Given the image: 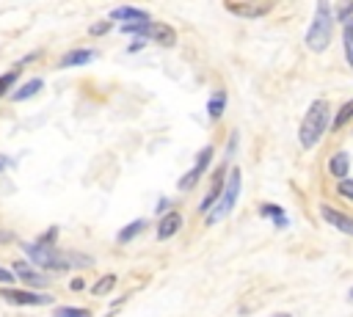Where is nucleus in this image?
<instances>
[{
    "mask_svg": "<svg viewBox=\"0 0 353 317\" xmlns=\"http://www.w3.org/2000/svg\"><path fill=\"white\" fill-rule=\"evenodd\" d=\"M55 237H58V226H50L44 229V234L36 240V243H22V251L25 256L36 265V267H44V270H69V267H91L94 259L88 254H61L55 248Z\"/></svg>",
    "mask_w": 353,
    "mask_h": 317,
    "instance_id": "obj_1",
    "label": "nucleus"
},
{
    "mask_svg": "<svg viewBox=\"0 0 353 317\" xmlns=\"http://www.w3.org/2000/svg\"><path fill=\"white\" fill-rule=\"evenodd\" d=\"M331 127V108L325 99H314L298 127V141L303 149H314L320 143V138L325 135V130Z\"/></svg>",
    "mask_w": 353,
    "mask_h": 317,
    "instance_id": "obj_2",
    "label": "nucleus"
},
{
    "mask_svg": "<svg viewBox=\"0 0 353 317\" xmlns=\"http://www.w3.org/2000/svg\"><path fill=\"white\" fill-rule=\"evenodd\" d=\"M334 8H331V3H325V0H320L317 6H314V17H312V25H309V30H306V47L312 50V52H323L328 44H331V36H334Z\"/></svg>",
    "mask_w": 353,
    "mask_h": 317,
    "instance_id": "obj_3",
    "label": "nucleus"
},
{
    "mask_svg": "<svg viewBox=\"0 0 353 317\" xmlns=\"http://www.w3.org/2000/svg\"><path fill=\"white\" fill-rule=\"evenodd\" d=\"M119 30L127 33V36H135V39L157 41L163 47H174L176 44V30L168 28L165 22H135V25H121Z\"/></svg>",
    "mask_w": 353,
    "mask_h": 317,
    "instance_id": "obj_4",
    "label": "nucleus"
},
{
    "mask_svg": "<svg viewBox=\"0 0 353 317\" xmlns=\"http://www.w3.org/2000/svg\"><path fill=\"white\" fill-rule=\"evenodd\" d=\"M240 190H243V174L240 168H232V174H226V187L221 193V201L207 212V223H218L223 215H229L240 198Z\"/></svg>",
    "mask_w": 353,
    "mask_h": 317,
    "instance_id": "obj_5",
    "label": "nucleus"
},
{
    "mask_svg": "<svg viewBox=\"0 0 353 317\" xmlns=\"http://www.w3.org/2000/svg\"><path fill=\"white\" fill-rule=\"evenodd\" d=\"M0 298L11 306H50L55 298L50 292H36V289H14V287H0Z\"/></svg>",
    "mask_w": 353,
    "mask_h": 317,
    "instance_id": "obj_6",
    "label": "nucleus"
},
{
    "mask_svg": "<svg viewBox=\"0 0 353 317\" xmlns=\"http://www.w3.org/2000/svg\"><path fill=\"white\" fill-rule=\"evenodd\" d=\"M212 157H215V149H212V146H201L199 154H196V160H193V165H190V171L176 182V187H179V190H193V187L199 185V179L210 171Z\"/></svg>",
    "mask_w": 353,
    "mask_h": 317,
    "instance_id": "obj_7",
    "label": "nucleus"
},
{
    "mask_svg": "<svg viewBox=\"0 0 353 317\" xmlns=\"http://www.w3.org/2000/svg\"><path fill=\"white\" fill-rule=\"evenodd\" d=\"M223 8L243 19H259L273 11V3H223Z\"/></svg>",
    "mask_w": 353,
    "mask_h": 317,
    "instance_id": "obj_8",
    "label": "nucleus"
},
{
    "mask_svg": "<svg viewBox=\"0 0 353 317\" xmlns=\"http://www.w3.org/2000/svg\"><path fill=\"white\" fill-rule=\"evenodd\" d=\"M223 187H226V165H221V168L212 174V185H210L207 196L201 198L199 209H201V212H210V209H212V207L221 201V193H223Z\"/></svg>",
    "mask_w": 353,
    "mask_h": 317,
    "instance_id": "obj_9",
    "label": "nucleus"
},
{
    "mask_svg": "<svg viewBox=\"0 0 353 317\" xmlns=\"http://www.w3.org/2000/svg\"><path fill=\"white\" fill-rule=\"evenodd\" d=\"M14 273H17V278H22L28 287H33L36 292L41 289V287H50V276H44V273H39L36 267H30L28 262H14V267H11Z\"/></svg>",
    "mask_w": 353,
    "mask_h": 317,
    "instance_id": "obj_10",
    "label": "nucleus"
},
{
    "mask_svg": "<svg viewBox=\"0 0 353 317\" xmlns=\"http://www.w3.org/2000/svg\"><path fill=\"white\" fill-rule=\"evenodd\" d=\"M97 55H99L97 50H83V47H72V50H66V52L61 55L58 66H61V69H72V66H85V63H91V61H94Z\"/></svg>",
    "mask_w": 353,
    "mask_h": 317,
    "instance_id": "obj_11",
    "label": "nucleus"
},
{
    "mask_svg": "<svg viewBox=\"0 0 353 317\" xmlns=\"http://www.w3.org/2000/svg\"><path fill=\"white\" fill-rule=\"evenodd\" d=\"M320 215H323L325 223H331L334 229H339V232H345V234L353 237V218L350 215H345V212H339V209H334L328 204H320Z\"/></svg>",
    "mask_w": 353,
    "mask_h": 317,
    "instance_id": "obj_12",
    "label": "nucleus"
},
{
    "mask_svg": "<svg viewBox=\"0 0 353 317\" xmlns=\"http://www.w3.org/2000/svg\"><path fill=\"white\" fill-rule=\"evenodd\" d=\"M182 229V215L176 212V209H171V212H165L160 221H157V229H154V234H157V240L163 243V240H171L176 232Z\"/></svg>",
    "mask_w": 353,
    "mask_h": 317,
    "instance_id": "obj_13",
    "label": "nucleus"
},
{
    "mask_svg": "<svg viewBox=\"0 0 353 317\" xmlns=\"http://www.w3.org/2000/svg\"><path fill=\"white\" fill-rule=\"evenodd\" d=\"M110 19H121L124 25H135V22H152L149 11L143 8H135V6H119L110 11Z\"/></svg>",
    "mask_w": 353,
    "mask_h": 317,
    "instance_id": "obj_14",
    "label": "nucleus"
},
{
    "mask_svg": "<svg viewBox=\"0 0 353 317\" xmlns=\"http://www.w3.org/2000/svg\"><path fill=\"white\" fill-rule=\"evenodd\" d=\"M226 88H215L212 94H210V99H207V119L210 121H218L221 116H223V110H226Z\"/></svg>",
    "mask_w": 353,
    "mask_h": 317,
    "instance_id": "obj_15",
    "label": "nucleus"
},
{
    "mask_svg": "<svg viewBox=\"0 0 353 317\" xmlns=\"http://www.w3.org/2000/svg\"><path fill=\"white\" fill-rule=\"evenodd\" d=\"M328 171H331V176H336L339 182L347 179V174H350V154H347V152H334L331 160H328Z\"/></svg>",
    "mask_w": 353,
    "mask_h": 317,
    "instance_id": "obj_16",
    "label": "nucleus"
},
{
    "mask_svg": "<svg viewBox=\"0 0 353 317\" xmlns=\"http://www.w3.org/2000/svg\"><path fill=\"white\" fill-rule=\"evenodd\" d=\"M149 229V221L146 218H135V221H130L124 229H119L116 232V243H132L138 234H143Z\"/></svg>",
    "mask_w": 353,
    "mask_h": 317,
    "instance_id": "obj_17",
    "label": "nucleus"
},
{
    "mask_svg": "<svg viewBox=\"0 0 353 317\" xmlns=\"http://www.w3.org/2000/svg\"><path fill=\"white\" fill-rule=\"evenodd\" d=\"M44 88V80L41 77H33V80H28V83H22L17 91H11V99L14 102H25V99H30V96H36L39 91Z\"/></svg>",
    "mask_w": 353,
    "mask_h": 317,
    "instance_id": "obj_18",
    "label": "nucleus"
},
{
    "mask_svg": "<svg viewBox=\"0 0 353 317\" xmlns=\"http://www.w3.org/2000/svg\"><path fill=\"white\" fill-rule=\"evenodd\" d=\"M259 215L268 218V221H273L279 229H287V226H290V218H287V212H284L279 204H270V201L262 204V207H259Z\"/></svg>",
    "mask_w": 353,
    "mask_h": 317,
    "instance_id": "obj_19",
    "label": "nucleus"
},
{
    "mask_svg": "<svg viewBox=\"0 0 353 317\" xmlns=\"http://www.w3.org/2000/svg\"><path fill=\"white\" fill-rule=\"evenodd\" d=\"M19 72H22V61H19L14 69H8V72H3V74H0V96L11 94V88H14V85H17V80H19Z\"/></svg>",
    "mask_w": 353,
    "mask_h": 317,
    "instance_id": "obj_20",
    "label": "nucleus"
},
{
    "mask_svg": "<svg viewBox=\"0 0 353 317\" xmlns=\"http://www.w3.org/2000/svg\"><path fill=\"white\" fill-rule=\"evenodd\" d=\"M350 119H353V99H347V102H345V105L336 110V116L331 119V127H334V130H342V127H345Z\"/></svg>",
    "mask_w": 353,
    "mask_h": 317,
    "instance_id": "obj_21",
    "label": "nucleus"
},
{
    "mask_svg": "<svg viewBox=\"0 0 353 317\" xmlns=\"http://www.w3.org/2000/svg\"><path fill=\"white\" fill-rule=\"evenodd\" d=\"M113 287H116V276L113 273H108V276H102L94 287H91V292L99 298V295H108V292H113Z\"/></svg>",
    "mask_w": 353,
    "mask_h": 317,
    "instance_id": "obj_22",
    "label": "nucleus"
},
{
    "mask_svg": "<svg viewBox=\"0 0 353 317\" xmlns=\"http://www.w3.org/2000/svg\"><path fill=\"white\" fill-rule=\"evenodd\" d=\"M334 19H336V22H342V28H345L347 22H353V0L339 3V6L334 8Z\"/></svg>",
    "mask_w": 353,
    "mask_h": 317,
    "instance_id": "obj_23",
    "label": "nucleus"
},
{
    "mask_svg": "<svg viewBox=\"0 0 353 317\" xmlns=\"http://www.w3.org/2000/svg\"><path fill=\"white\" fill-rule=\"evenodd\" d=\"M52 317H91V309L85 306H61L52 311Z\"/></svg>",
    "mask_w": 353,
    "mask_h": 317,
    "instance_id": "obj_24",
    "label": "nucleus"
},
{
    "mask_svg": "<svg viewBox=\"0 0 353 317\" xmlns=\"http://www.w3.org/2000/svg\"><path fill=\"white\" fill-rule=\"evenodd\" d=\"M342 39H345V58H347V63L353 66V22H347V25L342 28Z\"/></svg>",
    "mask_w": 353,
    "mask_h": 317,
    "instance_id": "obj_25",
    "label": "nucleus"
},
{
    "mask_svg": "<svg viewBox=\"0 0 353 317\" xmlns=\"http://www.w3.org/2000/svg\"><path fill=\"white\" fill-rule=\"evenodd\" d=\"M108 30H113V22H110V19H102V22H94V25L88 28V33H91V36H105Z\"/></svg>",
    "mask_w": 353,
    "mask_h": 317,
    "instance_id": "obj_26",
    "label": "nucleus"
},
{
    "mask_svg": "<svg viewBox=\"0 0 353 317\" xmlns=\"http://www.w3.org/2000/svg\"><path fill=\"white\" fill-rule=\"evenodd\" d=\"M336 190H339V196H342V198L353 201V179H350V176H347V179H342V182L336 185Z\"/></svg>",
    "mask_w": 353,
    "mask_h": 317,
    "instance_id": "obj_27",
    "label": "nucleus"
},
{
    "mask_svg": "<svg viewBox=\"0 0 353 317\" xmlns=\"http://www.w3.org/2000/svg\"><path fill=\"white\" fill-rule=\"evenodd\" d=\"M14 281H17V273L11 267H3L0 265V284H14Z\"/></svg>",
    "mask_w": 353,
    "mask_h": 317,
    "instance_id": "obj_28",
    "label": "nucleus"
},
{
    "mask_svg": "<svg viewBox=\"0 0 353 317\" xmlns=\"http://www.w3.org/2000/svg\"><path fill=\"white\" fill-rule=\"evenodd\" d=\"M154 212H157V218H163L165 212H171V198H165V196H163V198L157 201V207H154Z\"/></svg>",
    "mask_w": 353,
    "mask_h": 317,
    "instance_id": "obj_29",
    "label": "nucleus"
},
{
    "mask_svg": "<svg viewBox=\"0 0 353 317\" xmlns=\"http://www.w3.org/2000/svg\"><path fill=\"white\" fill-rule=\"evenodd\" d=\"M146 44H149V41H146V39H132V44H130V47H127V52H141V50H143V47H146Z\"/></svg>",
    "mask_w": 353,
    "mask_h": 317,
    "instance_id": "obj_30",
    "label": "nucleus"
},
{
    "mask_svg": "<svg viewBox=\"0 0 353 317\" xmlns=\"http://www.w3.org/2000/svg\"><path fill=\"white\" fill-rule=\"evenodd\" d=\"M83 287H85V281H83V278H72V281H69V289H72V292H80Z\"/></svg>",
    "mask_w": 353,
    "mask_h": 317,
    "instance_id": "obj_31",
    "label": "nucleus"
},
{
    "mask_svg": "<svg viewBox=\"0 0 353 317\" xmlns=\"http://www.w3.org/2000/svg\"><path fill=\"white\" fill-rule=\"evenodd\" d=\"M14 240V232H6V229H0V243L6 245V243H11Z\"/></svg>",
    "mask_w": 353,
    "mask_h": 317,
    "instance_id": "obj_32",
    "label": "nucleus"
},
{
    "mask_svg": "<svg viewBox=\"0 0 353 317\" xmlns=\"http://www.w3.org/2000/svg\"><path fill=\"white\" fill-rule=\"evenodd\" d=\"M11 165V157H6V154H0V171H6Z\"/></svg>",
    "mask_w": 353,
    "mask_h": 317,
    "instance_id": "obj_33",
    "label": "nucleus"
},
{
    "mask_svg": "<svg viewBox=\"0 0 353 317\" xmlns=\"http://www.w3.org/2000/svg\"><path fill=\"white\" fill-rule=\"evenodd\" d=\"M270 317H292V314H290V311H273Z\"/></svg>",
    "mask_w": 353,
    "mask_h": 317,
    "instance_id": "obj_34",
    "label": "nucleus"
},
{
    "mask_svg": "<svg viewBox=\"0 0 353 317\" xmlns=\"http://www.w3.org/2000/svg\"><path fill=\"white\" fill-rule=\"evenodd\" d=\"M347 300H350V303H353V287H350V289H347Z\"/></svg>",
    "mask_w": 353,
    "mask_h": 317,
    "instance_id": "obj_35",
    "label": "nucleus"
}]
</instances>
